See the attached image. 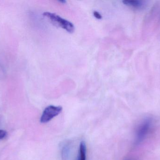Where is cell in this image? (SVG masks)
<instances>
[{
	"instance_id": "6da1fadb",
	"label": "cell",
	"mask_w": 160,
	"mask_h": 160,
	"mask_svg": "<svg viewBox=\"0 0 160 160\" xmlns=\"http://www.w3.org/2000/svg\"><path fill=\"white\" fill-rule=\"evenodd\" d=\"M43 16L48 19L54 25L63 28L68 33H73L75 31V26L72 23L57 14L46 12L44 13Z\"/></svg>"
},
{
	"instance_id": "7a4b0ae2",
	"label": "cell",
	"mask_w": 160,
	"mask_h": 160,
	"mask_svg": "<svg viewBox=\"0 0 160 160\" xmlns=\"http://www.w3.org/2000/svg\"><path fill=\"white\" fill-rule=\"evenodd\" d=\"M153 120L151 118H147L143 121L138 126L136 131V144L142 143L148 136L153 127Z\"/></svg>"
},
{
	"instance_id": "3957f363",
	"label": "cell",
	"mask_w": 160,
	"mask_h": 160,
	"mask_svg": "<svg viewBox=\"0 0 160 160\" xmlns=\"http://www.w3.org/2000/svg\"><path fill=\"white\" fill-rule=\"evenodd\" d=\"M62 108L61 106H55L50 105L44 110L41 118V123H47L50 121L55 116H57L62 112Z\"/></svg>"
},
{
	"instance_id": "277c9868",
	"label": "cell",
	"mask_w": 160,
	"mask_h": 160,
	"mask_svg": "<svg viewBox=\"0 0 160 160\" xmlns=\"http://www.w3.org/2000/svg\"><path fill=\"white\" fill-rule=\"evenodd\" d=\"M123 3L128 6L135 8H142L145 5L143 1L140 0H125L123 1Z\"/></svg>"
},
{
	"instance_id": "5b68a950",
	"label": "cell",
	"mask_w": 160,
	"mask_h": 160,
	"mask_svg": "<svg viewBox=\"0 0 160 160\" xmlns=\"http://www.w3.org/2000/svg\"><path fill=\"white\" fill-rule=\"evenodd\" d=\"M86 146L84 142L80 143L78 160H86Z\"/></svg>"
},
{
	"instance_id": "8992f818",
	"label": "cell",
	"mask_w": 160,
	"mask_h": 160,
	"mask_svg": "<svg viewBox=\"0 0 160 160\" xmlns=\"http://www.w3.org/2000/svg\"><path fill=\"white\" fill-rule=\"evenodd\" d=\"M93 15H94V17H95L96 18L98 19H101L102 18V16L100 14V13H99L98 11H94V12H93Z\"/></svg>"
},
{
	"instance_id": "52a82bcc",
	"label": "cell",
	"mask_w": 160,
	"mask_h": 160,
	"mask_svg": "<svg viewBox=\"0 0 160 160\" xmlns=\"http://www.w3.org/2000/svg\"><path fill=\"white\" fill-rule=\"evenodd\" d=\"M7 132L5 131L0 130V140L3 139L6 136Z\"/></svg>"
}]
</instances>
